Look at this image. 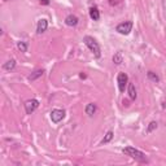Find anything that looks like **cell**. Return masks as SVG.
Instances as JSON below:
<instances>
[{
	"label": "cell",
	"mask_w": 166,
	"mask_h": 166,
	"mask_svg": "<svg viewBox=\"0 0 166 166\" xmlns=\"http://www.w3.org/2000/svg\"><path fill=\"white\" fill-rule=\"evenodd\" d=\"M122 153L134 158V160H136L138 162H148V158H147V156H145V153L134 148V147H125L122 149Z\"/></svg>",
	"instance_id": "1"
},
{
	"label": "cell",
	"mask_w": 166,
	"mask_h": 166,
	"mask_svg": "<svg viewBox=\"0 0 166 166\" xmlns=\"http://www.w3.org/2000/svg\"><path fill=\"white\" fill-rule=\"evenodd\" d=\"M83 43H84L87 47H88V50L92 52V55H94L95 58H100V57H101L100 46H99V43L96 42L95 38H92V36H90V35H86V36L83 38Z\"/></svg>",
	"instance_id": "2"
},
{
	"label": "cell",
	"mask_w": 166,
	"mask_h": 166,
	"mask_svg": "<svg viewBox=\"0 0 166 166\" xmlns=\"http://www.w3.org/2000/svg\"><path fill=\"white\" fill-rule=\"evenodd\" d=\"M132 26H134L132 21H125V22H121V24L117 25L115 30L121 35H129L132 31Z\"/></svg>",
	"instance_id": "3"
},
{
	"label": "cell",
	"mask_w": 166,
	"mask_h": 166,
	"mask_svg": "<svg viewBox=\"0 0 166 166\" xmlns=\"http://www.w3.org/2000/svg\"><path fill=\"white\" fill-rule=\"evenodd\" d=\"M117 83H118V90L120 92H125L126 87L129 84V77L126 73H120L117 77Z\"/></svg>",
	"instance_id": "4"
},
{
	"label": "cell",
	"mask_w": 166,
	"mask_h": 166,
	"mask_svg": "<svg viewBox=\"0 0 166 166\" xmlns=\"http://www.w3.org/2000/svg\"><path fill=\"white\" fill-rule=\"evenodd\" d=\"M65 118V110L64 109H52L51 112V121L53 123H60Z\"/></svg>",
	"instance_id": "5"
},
{
	"label": "cell",
	"mask_w": 166,
	"mask_h": 166,
	"mask_svg": "<svg viewBox=\"0 0 166 166\" xmlns=\"http://www.w3.org/2000/svg\"><path fill=\"white\" fill-rule=\"evenodd\" d=\"M39 106V101L36 99H30L25 103V110H26V114H33Z\"/></svg>",
	"instance_id": "6"
},
{
	"label": "cell",
	"mask_w": 166,
	"mask_h": 166,
	"mask_svg": "<svg viewBox=\"0 0 166 166\" xmlns=\"http://www.w3.org/2000/svg\"><path fill=\"white\" fill-rule=\"evenodd\" d=\"M47 29H48V21L46 18H40L38 21V25H36V34L40 35V34L46 33Z\"/></svg>",
	"instance_id": "7"
},
{
	"label": "cell",
	"mask_w": 166,
	"mask_h": 166,
	"mask_svg": "<svg viewBox=\"0 0 166 166\" xmlns=\"http://www.w3.org/2000/svg\"><path fill=\"white\" fill-rule=\"evenodd\" d=\"M78 24H79V18H78L75 14H69L65 18V25L69 27H75Z\"/></svg>",
	"instance_id": "8"
},
{
	"label": "cell",
	"mask_w": 166,
	"mask_h": 166,
	"mask_svg": "<svg viewBox=\"0 0 166 166\" xmlns=\"http://www.w3.org/2000/svg\"><path fill=\"white\" fill-rule=\"evenodd\" d=\"M127 92H129V97L131 100H135L136 99V96H138V94H136V88H135V84L129 82L127 84Z\"/></svg>",
	"instance_id": "9"
},
{
	"label": "cell",
	"mask_w": 166,
	"mask_h": 166,
	"mask_svg": "<svg viewBox=\"0 0 166 166\" xmlns=\"http://www.w3.org/2000/svg\"><path fill=\"white\" fill-rule=\"evenodd\" d=\"M90 17L94 19V21H99L100 19V11L97 7H91L90 8Z\"/></svg>",
	"instance_id": "10"
},
{
	"label": "cell",
	"mask_w": 166,
	"mask_h": 166,
	"mask_svg": "<svg viewBox=\"0 0 166 166\" xmlns=\"http://www.w3.org/2000/svg\"><path fill=\"white\" fill-rule=\"evenodd\" d=\"M96 104H94V103H90V104H87L86 105V108H84V112H86V114L88 115V117H92L95 113H96Z\"/></svg>",
	"instance_id": "11"
},
{
	"label": "cell",
	"mask_w": 166,
	"mask_h": 166,
	"mask_svg": "<svg viewBox=\"0 0 166 166\" xmlns=\"http://www.w3.org/2000/svg\"><path fill=\"white\" fill-rule=\"evenodd\" d=\"M43 74H44V70H43V69H36V70H34L30 75H29V81L34 82V81L38 79V78H40Z\"/></svg>",
	"instance_id": "12"
},
{
	"label": "cell",
	"mask_w": 166,
	"mask_h": 166,
	"mask_svg": "<svg viewBox=\"0 0 166 166\" xmlns=\"http://www.w3.org/2000/svg\"><path fill=\"white\" fill-rule=\"evenodd\" d=\"M14 67H16V60H13V58H12V60H8V61L3 65V69H4V70H7V72L13 70Z\"/></svg>",
	"instance_id": "13"
},
{
	"label": "cell",
	"mask_w": 166,
	"mask_h": 166,
	"mask_svg": "<svg viewBox=\"0 0 166 166\" xmlns=\"http://www.w3.org/2000/svg\"><path fill=\"white\" fill-rule=\"evenodd\" d=\"M147 78H148L151 82H153V83H158L160 82V77L156 74L154 72H151V70L147 73Z\"/></svg>",
	"instance_id": "14"
},
{
	"label": "cell",
	"mask_w": 166,
	"mask_h": 166,
	"mask_svg": "<svg viewBox=\"0 0 166 166\" xmlns=\"http://www.w3.org/2000/svg\"><path fill=\"white\" fill-rule=\"evenodd\" d=\"M17 48L21 52H27V48H29V43L27 42H25V40H19V42H17Z\"/></svg>",
	"instance_id": "15"
},
{
	"label": "cell",
	"mask_w": 166,
	"mask_h": 166,
	"mask_svg": "<svg viewBox=\"0 0 166 166\" xmlns=\"http://www.w3.org/2000/svg\"><path fill=\"white\" fill-rule=\"evenodd\" d=\"M113 62H114L115 65H121V64L123 62L122 52H117V53H114V56H113Z\"/></svg>",
	"instance_id": "16"
},
{
	"label": "cell",
	"mask_w": 166,
	"mask_h": 166,
	"mask_svg": "<svg viewBox=\"0 0 166 166\" xmlns=\"http://www.w3.org/2000/svg\"><path fill=\"white\" fill-rule=\"evenodd\" d=\"M113 136H114V132H113V131H108V132L105 134L104 139L101 140V143H100V144H101V145H104V144H108V143H109V142L113 139Z\"/></svg>",
	"instance_id": "17"
},
{
	"label": "cell",
	"mask_w": 166,
	"mask_h": 166,
	"mask_svg": "<svg viewBox=\"0 0 166 166\" xmlns=\"http://www.w3.org/2000/svg\"><path fill=\"white\" fill-rule=\"evenodd\" d=\"M157 122H156V121H152L149 125H148V127H147V131H145V132H147V134H151V132H153L156 129H157Z\"/></svg>",
	"instance_id": "18"
},
{
	"label": "cell",
	"mask_w": 166,
	"mask_h": 166,
	"mask_svg": "<svg viewBox=\"0 0 166 166\" xmlns=\"http://www.w3.org/2000/svg\"><path fill=\"white\" fill-rule=\"evenodd\" d=\"M39 3H40L42 5H50V0H39Z\"/></svg>",
	"instance_id": "19"
}]
</instances>
